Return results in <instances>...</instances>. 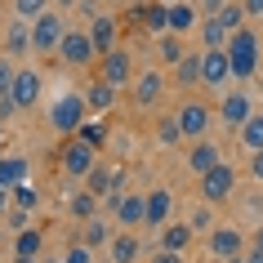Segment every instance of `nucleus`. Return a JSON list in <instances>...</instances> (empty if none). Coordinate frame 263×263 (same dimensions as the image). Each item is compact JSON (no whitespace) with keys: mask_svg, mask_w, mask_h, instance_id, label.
<instances>
[{"mask_svg":"<svg viewBox=\"0 0 263 263\" xmlns=\"http://www.w3.org/2000/svg\"><path fill=\"white\" fill-rule=\"evenodd\" d=\"M228 63H232L236 81L254 76V67H259V36H254L250 27H236L232 36H228Z\"/></svg>","mask_w":263,"mask_h":263,"instance_id":"nucleus-1","label":"nucleus"},{"mask_svg":"<svg viewBox=\"0 0 263 263\" xmlns=\"http://www.w3.org/2000/svg\"><path fill=\"white\" fill-rule=\"evenodd\" d=\"M85 107H89L85 98H76V94H63V98L54 103V107H49V125H54L58 134H76V129L85 125Z\"/></svg>","mask_w":263,"mask_h":263,"instance_id":"nucleus-2","label":"nucleus"},{"mask_svg":"<svg viewBox=\"0 0 263 263\" xmlns=\"http://www.w3.org/2000/svg\"><path fill=\"white\" fill-rule=\"evenodd\" d=\"M63 36H67L63 18H58L54 9H45V14L36 18V27H31V49H41V54H54L58 45H63Z\"/></svg>","mask_w":263,"mask_h":263,"instance_id":"nucleus-3","label":"nucleus"},{"mask_svg":"<svg viewBox=\"0 0 263 263\" xmlns=\"http://www.w3.org/2000/svg\"><path fill=\"white\" fill-rule=\"evenodd\" d=\"M232 187H236V170L232 165H214V170H205L201 174V192H205V201L210 205H219V201H228L232 196Z\"/></svg>","mask_w":263,"mask_h":263,"instance_id":"nucleus-4","label":"nucleus"},{"mask_svg":"<svg viewBox=\"0 0 263 263\" xmlns=\"http://www.w3.org/2000/svg\"><path fill=\"white\" fill-rule=\"evenodd\" d=\"M94 152H98L94 143H85L81 134H76V139H71L67 147H63V170H67L71 179H85V174H89V170L98 165V161H94Z\"/></svg>","mask_w":263,"mask_h":263,"instance_id":"nucleus-5","label":"nucleus"},{"mask_svg":"<svg viewBox=\"0 0 263 263\" xmlns=\"http://www.w3.org/2000/svg\"><path fill=\"white\" fill-rule=\"evenodd\" d=\"M232 81V63H228V49H201V85H228Z\"/></svg>","mask_w":263,"mask_h":263,"instance_id":"nucleus-6","label":"nucleus"},{"mask_svg":"<svg viewBox=\"0 0 263 263\" xmlns=\"http://www.w3.org/2000/svg\"><path fill=\"white\" fill-rule=\"evenodd\" d=\"M241 246H246V241H241L236 228H214V232H210V254L219 263H241Z\"/></svg>","mask_w":263,"mask_h":263,"instance_id":"nucleus-7","label":"nucleus"},{"mask_svg":"<svg viewBox=\"0 0 263 263\" xmlns=\"http://www.w3.org/2000/svg\"><path fill=\"white\" fill-rule=\"evenodd\" d=\"M98 81H107L111 89H125L129 85V54L125 49H107L103 54V67H98Z\"/></svg>","mask_w":263,"mask_h":263,"instance_id":"nucleus-8","label":"nucleus"},{"mask_svg":"<svg viewBox=\"0 0 263 263\" xmlns=\"http://www.w3.org/2000/svg\"><path fill=\"white\" fill-rule=\"evenodd\" d=\"M58 54L67 58L71 67H85L98 49H94V41H89V31H67V36H63V45H58Z\"/></svg>","mask_w":263,"mask_h":263,"instance_id":"nucleus-9","label":"nucleus"},{"mask_svg":"<svg viewBox=\"0 0 263 263\" xmlns=\"http://www.w3.org/2000/svg\"><path fill=\"white\" fill-rule=\"evenodd\" d=\"M205 125H210V107H205V103H183V107H179L183 139H201V134H205Z\"/></svg>","mask_w":263,"mask_h":263,"instance_id":"nucleus-10","label":"nucleus"},{"mask_svg":"<svg viewBox=\"0 0 263 263\" xmlns=\"http://www.w3.org/2000/svg\"><path fill=\"white\" fill-rule=\"evenodd\" d=\"M9 98H14V107H31L41 98V76L36 71H18L14 85H9Z\"/></svg>","mask_w":263,"mask_h":263,"instance_id":"nucleus-11","label":"nucleus"},{"mask_svg":"<svg viewBox=\"0 0 263 263\" xmlns=\"http://www.w3.org/2000/svg\"><path fill=\"white\" fill-rule=\"evenodd\" d=\"M219 116L232 125V129H241L254 111H250V98H246V94H228V98H223V107H219Z\"/></svg>","mask_w":263,"mask_h":263,"instance_id":"nucleus-12","label":"nucleus"},{"mask_svg":"<svg viewBox=\"0 0 263 263\" xmlns=\"http://www.w3.org/2000/svg\"><path fill=\"white\" fill-rule=\"evenodd\" d=\"M116 219L121 223H129V228H134V223H147V196H121V201H116Z\"/></svg>","mask_w":263,"mask_h":263,"instance_id":"nucleus-13","label":"nucleus"},{"mask_svg":"<svg viewBox=\"0 0 263 263\" xmlns=\"http://www.w3.org/2000/svg\"><path fill=\"white\" fill-rule=\"evenodd\" d=\"M228 36H232V31L223 27L219 14H210L205 23H201V49H228Z\"/></svg>","mask_w":263,"mask_h":263,"instance_id":"nucleus-14","label":"nucleus"},{"mask_svg":"<svg viewBox=\"0 0 263 263\" xmlns=\"http://www.w3.org/2000/svg\"><path fill=\"white\" fill-rule=\"evenodd\" d=\"M107 250H111V263H134V259L143 254V246H139V236H134V232L111 236V241H107Z\"/></svg>","mask_w":263,"mask_h":263,"instance_id":"nucleus-15","label":"nucleus"},{"mask_svg":"<svg viewBox=\"0 0 263 263\" xmlns=\"http://www.w3.org/2000/svg\"><path fill=\"white\" fill-rule=\"evenodd\" d=\"M161 89H165V81H161V71H143L139 76V85H134V103H156L161 98Z\"/></svg>","mask_w":263,"mask_h":263,"instance_id":"nucleus-16","label":"nucleus"},{"mask_svg":"<svg viewBox=\"0 0 263 263\" xmlns=\"http://www.w3.org/2000/svg\"><path fill=\"white\" fill-rule=\"evenodd\" d=\"M187 165H192L196 174L214 170V165H219V147H214V143H205V139H196V147L187 152Z\"/></svg>","mask_w":263,"mask_h":263,"instance_id":"nucleus-17","label":"nucleus"},{"mask_svg":"<svg viewBox=\"0 0 263 263\" xmlns=\"http://www.w3.org/2000/svg\"><path fill=\"white\" fill-rule=\"evenodd\" d=\"M89 41H94V49H98V54L116 49V45H111V41H116V23H111L107 14H98V18H94V27H89Z\"/></svg>","mask_w":263,"mask_h":263,"instance_id":"nucleus-18","label":"nucleus"},{"mask_svg":"<svg viewBox=\"0 0 263 263\" xmlns=\"http://www.w3.org/2000/svg\"><path fill=\"white\" fill-rule=\"evenodd\" d=\"M174 76H179V85H183V89L201 85V49H196V54H183L179 63H174Z\"/></svg>","mask_w":263,"mask_h":263,"instance_id":"nucleus-19","label":"nucleus"},{"mask_svg":"<svg viewBox=\"0 0 263 263\" xmlns=\"http://www.w3.org/2000/svg\"><path fill=\"white\" fill-rule=\"evenodd\" d=\"M170 205H174V201H170V192H165V187L147 192V228H161V223L170 219Z\"/></svg>","mask_w":263,"mask_h":263,"instance_id":"nucleus-20","label":"nucleus"},{"mask_svg":"<svg viewBox=\"0 0 263 263\" xmlns=\"http://www.w3.org/2000/svg\"><path fill=\"white\" fill-rule=\"evenodd\" d=\"M0 183H5V187L27 183V161H23V156H0Z\"/></svg>","mask_w":263,"mask_h":263,"instance_id":"nucleus-21","label":"nucleus"},{"mask_svg":"<svg viewBox=\"0 0 263 263\" xmlns=\"http://www.w3.org/2000/svg\"><path fill=\"white\" fill-rule=\"evenodd\" d=\"M85 183H89V192H111V187H121V174H111V170H103V165H94L89 174H85Z\"/></svg>","mask_w":263,"mask_h":263,"instance_id":"nucleus-22","label":"nucleus"},{"mask_svg":"<svg viewBox=\"0 0 263 263\" xmlns=\"http://www.w3.org/2000/svg\"><path fill=\"white\" fill-rule=\"evenodd\" d=\"M111 98H116V89H111L107 81H94L89 89H85V103H89L94 111H107V107H111Z\"/></svg>","mask_w":263,"mask_h":263,"instance_id":"nucleus-23","label":"nucleus"},{"mask_svg":"<svg viewBox=\"0 0 263 263\" xmlns=\"http://www.w3.org/2000/svg\"><path fill=\"white\" fill-rule=\"evenodd\" d=\"M5 49H9V54H23V49H31V27L23 23V18L9 27V36H5Z\"/></svg>","mask_w":263,"mask_h":263,"instance_id":"nucleus-24","label":"nucleus"},{"mask_svg":"<svg viewBox=\"0 0 263 263\" xmlns=\"http://www.w3.org/2000/svg\"><path fill=\"white\" fill-rule=\"evenodd\" d=\"M14 254L36 259V254H41V232H36V228H23V232H18V241H14Z\"/></svg>","mask_w":263,"mask_h":263,"instance_id":"nucleus-25","label":"nucleus"},{"mask_svg":"<svg viewBox=\"0 0 263 263\" xmlns=\"http://www.w3.org/2000/svg\"><path fill=\"white\" fill-rule=\"evenodd\" d=\"M192 23H196V9H192V5H183V0H174V5H170V27L187 31Z\"/></svg>","mask_w":263,"mask_h":263,"instance_id":"nucleus-26","label":"nucleus"},{"mask_svg":"<svg viewBox=\"0 0 263 263\" xmlns=\"http://www.w3.org/2000/svg\"><path fill=\"white\" fill-rule=\"evenodd\" d=\"M241 143H246L250 152H259V147H263V116H250V121L241 125Z\"/></svg>","mask_w":263,"mask_h":263,"instance_id":"nucleus-27","label":"nucleus"},{"mask_svg":"<svg viewBox=\"0 0 263 263\" xmlns=\"http://www.w3.org/2000/svg\"><path fill=\"white\" fill-rule=\"evenodd\" d=\"M81 246H89V250H98V246H107V228H103V223H98V219H85Z\"/></svg>","mask_w":263,"mask_h":263,"instance_id":"nucleus-28","label":"nucleus"},{"mask_svg":"<svg viewBox=\"0 0 263 263\" xmlns=\"http://www.w3.org/2000/svg\"><path fill=\"white\" fill-rule=\"evenodd\" d=\"M143 23H147L152 31H165L170 27V9L165 5H147V9H143Z\"/></svg>","mask_w":263,"mask_h":263,"instance_id":"nucleus-29","label":"nucleus"},{"mask_svg":"<svg viewBox=\"0 0 263 263\" xmlns=\"http://www.w3.org/2000/svg\"><path fill=\"white\" fill-rule=\"evenodd\" d=\"M187 236H192V228L174 223V228H165V241H161V246H165V250H183V246H187Z\"/></svg>","mask_w":263,"mask_h":263,"instance_id":"nucleus-30","label":"nucleus"},{"mask_svg":"<svg viewBox=\"0 0 263 263\" xmlns=\"http://www.w3.org/2000/svg\"><path fill=\"white\" fill-rule=\"evenodd\" d=\"M71 214H76V219H89V214H94V192H89V187H85L81 196H71Z\"/></svg>","mask_w":263,"mask_h":263,"instance_id":"nucleus-31","label":"nucleus"},{"mask_svg":"<svg viewBox=\"0 0 263 263\" xmlns=\"http://www.w3.org/2000/svg\"><path fill=\"white\" fill-rule=\"evenodd\" d=\"M14 9H18V18H41L49 9V0H14Z\"/></svg>","mask_w":263,"mask_h":263,"instance_id":"nucleus-32","label":"nucleus"},{"mask_svg":"<svg viewBox=\"0 0 263 263\" xmlns=\"http://www.w3.org/2000/svg\"><path fill=\"white\" fill-rule=\"evenodd\" d=\"M36 201H41L36 187H27V183H18V187H14V205L18 210H36Z\"/></svg>","mask_w":263,"mask_h":263,"instance_id":"nucleus-33","label":"nucleus"},{"mask_svg":"<svg viewBox=\"0 0 263 263\" xmlns=\"http://www.w3.org/2000/svg\"><path fill=\"white\" fill-rule=\"evenodd\" d=\"M156 139H161V143H174V139H183L179 116H170V121H161V125H156Z\"/></svg>","mask_w":263,"mask_h":263,"instance_id":"nucleus-34","label":"nucleus"},{"mask_svg":"<svg viewBox=\"0 0 263 263\" xmlns=\"http://www.w3.org/2000/svg\"><path fill=\"white\" fill-rule=\"evenodd\" d=\"M161 58H165V63H179L183 58V41L179 36H165V41H161Z\"/></svg>","mask_w":263,"mask_h":263,"instance_id":"nucleus-35","label":"nucleus"},{"mask_svg":"<svg viewBox=\"0 0 263 263\" xmlns=\"http://www.w3.org/2000/svg\"><path fill=\"white\" fill-rule=\"evenodd\" d=\"M241 14H246V9H236V5H223V27H228V31H236V27H241Z\"/></svg>","mask_w":263,"mask_h":263,"instance_id":"nucleus-36","label":"nucleus"},{"mask_svg":"<svg viewBox=\"0 0 263 263\" xmlns=\"http://www.w3.org/2000/svg\"><path fill=\"white\" fill-rule=\"evenodd\" d=\"M76 134H81L85 143H94V147H98V143H103V125H94V121H85L81 129H76Z\"/></svg>","mask_w":263,"mask_h":263,"instance_id":"nucleus-37","label":"nucleus"},{"mask_svg":"<svg viewBox=\"0 0 263 263\" xmlns=\"http://www.w3.org/2000/svg\"><path fill=\"white\" fill-rule=\"evenodd\" d=\"M63 263H94V250H89V246H71Z\"/></svg>","mask_w":263,"mask_h":263,"instance_id":"nucleus-38","label":"nucleus"},{"mask_svg":"<svg viewBox=\"0 0 263 263\" xmlns=\"http://www.w3.org/2000/svg\"><path fill=\"white\" fill-rule=\"evenodd\" d=\"M14 76H18V71L9 67V63H0V98H9V85H14Z\"/></svg>","mask_w":263,"mask_h":263,"instance_id":"nucleus-39","label":"nucleus"},{"mask_svg":"<svg viewBox=\"0 0 263 263\" xmlns=\"http://www.w3.org/2000/svg\"><path fill=\"white\" fill-rule=\"evenodd\" d=\"M250 174L263 183V147H259V152H250Z\"/></svg>","mask_w":263,"mask_h":263,"instance_id":"nucleus-40","label":"nucleus"},{"mask_svg":"<svg viewBox=\"0 0 263 263\" xmlns=\"http://www.w3.org/2000/svg\"><path fill=\"white\" fill-rule=\"evenodd\" d=\"M152 263H183V259H179V250H165V246H161V254H156Z\"/></svg>","mask_w":263,"mask_h":263,"instance_id":"nucleus-41","label":"nucleus"},{"mask_svg":"<svg viewBox=\"0 0 263 263\" xmlns=\"http://www.w3.org/2000/svg\"><path fill=\"white\" fill-rule=\"evenodd\" d=\"M192 228H196V232H201V228H210V214H205V210H196V214H192Z\"/></svg>","mask_w":263,"mask_h":263,"instance_id":"nucleus-42","label":"nucleus"},{"mask_svg":"<svg viewBox=\"0 0 263 263\" xmlns=\"http://www.w3.org/2000/svg\"><path fill=\"white\" fill-rule=\"evenodd\" d=\"M201 5H205V18L210 14H223V0H201Z\"/></svg>","mask_w":263,"mask_h":263,"instance_id":"nucleus-43","label":"nucleus"},{"mask_svg":"<svg viewBox=\"0 0 263 263\" xmlns=\"http://www.w3.org/2000/svg\"><path fill=\"white\" fill-rule=\"evenodd\" d=\"M246 14H254V18H263V0H246Z\"/></svg>","mask_w":263,"mask_h":263,"instance_id":"nucleus-44","label":"nucleus"},{"mask_svg":"<svg viewBox=\"0 0 263 263\" xmlns=\"http://www.w3.org/2000/svg\"><path fill=\"white\" fill-rule=\"evenodd\" d=\"M9 196H14V192H9V187H5V183H0V214H5V210H9Z\"/></svg>","mask_w":263,"mask_h":263,"instance_id":"nucleus-45","label":"nucleus"},{"mask_svg":"<svg viewBox=\"0 0 263 263\" xmlns=\"http://www.w3.org/2000/svg\"><path fill=\"white\" fill-rule=\"evenodd\" d=\"M246 263H263V246H254V250H250V254H246Z\"/></svg>","mask_w":263,"mask_h":263,"instance_id":"nucleus-46","label":"nucleus"},{"mask_svg":"<svg viewBox=\"0 0 263 263\" xmlns=\"http://www.w3.org/2000/svg\"><path fill=\"white\" fill-rule=\"evenodd\" d=\"M254 246H263V228H259V236H254Z\"/></svg>","mask_w":263,"mask_h":263,"instance_id":"nucleus-47","label":"nucleus"},{"mask_svg":"<svg viewBox=\"0 0 263 263\" xmlns=\"http://www.w3.org/2000/svg\"><path fill=\"white\" fill-rule=\"evenodd\" d=\"M14 263H36V259H23V254H18V259H14Z\"/></svg>","mask_w":263,"mask_h":263,"instance_id":"nucleus-48","label":"nucleus"},{"mask_svg":"<svg viewBox=\"0 0 263 263\" xmlns=\"http://www.w3.org/2000/svg\"><path fill=\"white\" fill-rule=\"evenodd\" d=\"M94 263H111V259H94Z\"/></svg>","mask_w":263,"mask_h":263,"instance_id":"nucleus-49","label":"nucleus"},{"mask_svg":"<svg viewBox=\"0 0 263 263\" xmlns=\"http://www.w3.org/2000/svg\"><path fill=\"white\" fill-rule=\"evenodd\" d=\"M58 5H71V0H58Z\"/></svg>","mask_w":263,"mask_h":263,"instance_id":"nucleus-50","label":"nucleus"}]
</instances>
